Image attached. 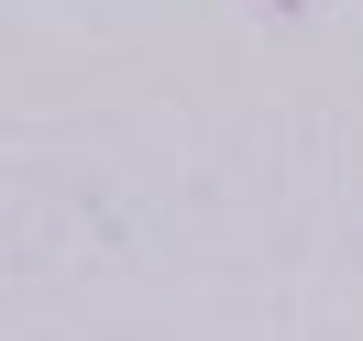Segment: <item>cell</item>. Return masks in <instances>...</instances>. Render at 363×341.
Instances as JSON below:
<instances>
[]
</instances>
